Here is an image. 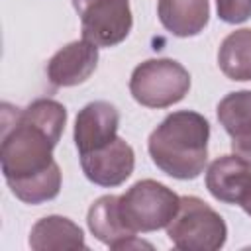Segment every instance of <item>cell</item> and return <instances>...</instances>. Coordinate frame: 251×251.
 <instances>
[{
	"mask_svg": "<svg viewBox=\"0 0 251 251\" xmlns=\"http://www.w3.org/2000/svg\"><path fill=\"white\" fill-rule=\"evenodd\" d=\"M118 126L120 114L116 106L104 100L86 104L75 122V143L78 153L84 155L114 141L118 137Z\"/></svg>",
	"mask_w": 251,
	"mask_h": 251,
	"instance_id": "obj_9",
	"label": "cell"
},
{
	"mask_svg": "<svg viewBox=\"0 0 251 251\" xmlns=\"http://www.w3.org/2000/svg\"><path fill=\"white\" fill-rule=\"evenodd\" d=\"M241 208L245 210V214H249V216H251V194H249V196L245 198V202L241 204Z\"/></svg>",
	"mask_w": 251,
	"mask_h": 251,
	"instance_id": "obj_19",
	"label": "cell"
},
{
	"mask_svg": "<svg viewBox=\"0 0 251 251\" xmlns=\"http://www.w3.org/2000/svg\"><path fill=\"white\" fill-rule=\"evenodd\" d=\"M159 22L176 37H192L200 33L210 18L208 0H159Z\"/></svg>",
	"mask_w": 251,
	"mask_h": 251,
	"instance_id": "obj_12",
	"label": "cell"
},
{
	"mask_svg": "<svg viewBox=\"0 0 251 251\" xmlns=\"http://www.w3.org/2000/svg\"><path fill=\"white\" fill-rule=\"evenodd\" d=\"M206 188L216 200L241 206L251 194V165L235 153L212 161L206 171Z\"/></svg>",
	"mask_w": 251,
	"mask_h": 251,
	"instance_id": "obj_10",
	"label": "cell"
},
{
	"mask_svg": "<svg viewBox=\"0 0 251 251\" xmlns=\"http://www.w3.org/2000/svg\"><path fill=\"white\" fill-rule=\"evenodd\" d=\"M29 247L35 251H75L86 249V243L75 222L63 216H47L31 227Z\"/></svg>",
	"mask_w": 251,
	"mask_h": 251,
	"instance_id": "obj_13",
	"label": "cell"
},
{
	"mask_svg": "<svg viewBox=\"0 0 251 251\" xmlns=\"http://www.w3.org/2000/svg\"><path fill=\"white\" fill-rule=\"evenodd\" d=\"M210 124L192 110L169 114L149 135V155L169 176L178 180L196 178L208 159Z\"/></svg>",
	"mask_w": 251,
	"mask_h": 251,
	"instance_id": "obj_2",
	"label": "cell"
},
{
	"mask_svg": "<svg viewBox=\"0 0 251 251\" xmlns=\"http://www.w3.org/2000/svg\"><path fill=\"white\" fill-rule=\"evenodd\" d=\"M86 224L92 235L112 249H135V247L151 249V243L137 239L135 231H131L124 224L120 214V196H112V194L100 196L90 206Z\"/></svg>",
	"mask_w": 251,
	"mask_h": 251,
	"instance_id": "obj_8",
	"label": "cell"
},
{
	"mask_svg": "<svg viewBox=\"0 0 251 251\" xmlns=\"http://www.w3.org/2000/svg\"><path fill=\"white\" fill-rule=\"evenodd\" d=\"M135 155L129 143L116 137L108 145L80 155V167L84 176L98 186H120L133 173Z\"/></svg>",
	"mask_w": 251,
	"mask_h": 251,
	"instance_id": "obj_7",
	"label": "cell"
},
{
	"mask_svg": "<svg viewBox=\"0 0 251 251\" xmlns=\"http://www.w3.org/2000/svg\"><path fill=\"white\" fill-rule=\"evenodd\" d=\"M10 190L16 198H20L25 204H41L47 200H53L61 190V171L55 163L51 169H47L41 175H35L25 180L10 182Z\"/></svg>",
	"mask_w": 251,
	"mask_h": 251,
	"instance_id": "obj_16",
	"label": "cell"
},
{
	"mask_svg": "<svg viewBox=\"0 0 251 251\" xmlns=\"http://www.w3.org/2000/svg\"><path fill=\"white\" fill-rule=\"evenodd\" d=\"M218 65L231 80H251V29H235L222 41Z\"/></svg>",
	"mask_w": 251,
	"mask_h": 251,
	"instance_id": "obj_14",
	"label": "cell"
},
{
	"mask_svg": "<svg viewBox=\"0 0 251 251\" xmlns=\"http://www.w3.org/2000/svg\"><path fill=\"white\" fill-rule=\"evenodd\" d=\"M190 90L188 71L175 59H149L137 65L129 78V92L141 106L167 108Z\"/></svg>",
	"mask_w": 251,
	"mask_h": 251,
	"instance_id": "obj_4",
	"label": "cell"
},
{
	"mask_svg": "<svg viewBox=\"0 0 251 251\" xmlns=\"http://www.w3.org/2000/svg\"><path fill=\"white\" fill-rule=\"evenodd\" d=\"M231 149L237 157H241L245 163L251 165V133L243 135V137H235L231 139Z\"/></svg>",
	"mask_w": 251,
	"mask_h": 251,
	"instance_id": "obj_18",
	"label": "cell"
},
{
	"mask_svg": "<svg viewBox=\"0 0 251 251\" xmlns=\"http://www.w3.org/2000/svg\"><path fill=\"white\" fill-rule=\"evenodd\" d=\"M220 20L227 24H241L251 16V0H216Z\"/></svg>",
	"mask_w": 251,
	"mask_h": 251,
	"instance_id": "obj_17",
	"label": "cell"
},
{
	"mask_svg": "<svg viewBox=\"0 0 251 251\" xmlns=\"http://www.w3.org/2000/svg\"><path fill=\"white\" fill-rule=\"evenodd\" d=\"M98 45L80 39L59 49L47 63V78L53 86H75L84 82L96 69Z\"/></svg>",
	"mask_w": 251,
	"mask_h": 251,
	"instance_id": "obj_11",
	"label": "cell"
},
{
	"mask_svg": "<svg viewBox=\"0 0 251 251\" xmlns=\"http://www.w3.org/2000/svg\"><path fill=\"white\" fill-rule=\"evenodd\" d=\"M218 120L224 129L235 137L251 133V90L229 92L218 104Z\"/></svg>",
	"mask_w": 251,
	"mask_h": 251,
	"instance_id": "obj_15",
	"label": "cell"
},
{
	"mask_svg": "<svg viewBox=\"0 0 251 251\" xmlns=\"http://www.w3.org/2000/svg\"><path fill=\"white\" fill-rule=\"evenodd\" d=\"M80 18L82 39L98 47H112L122 43L131 29L129 0H73Z\"/></svg>",
	"mask_w": 251,
	"mask_h": 251,
	"instance_id": "obj_6",
	"label": "cell"
},
{
	"mask_svg": "<svg viewBox=\"0 0 251 251\" xmlns=\"http://www.w3.org/2000/svg\"><path fill=\"white\" fill-rule=\"evenodd\" d=\"M178 204L180 198L169 186L145 178L120 196V214L131 231H155L169 226Z\"/></svg>",
	"mask_w": 251,
	"mask_h": 251,
	"instance_id": "obj_5",
	"label": "cell"
},
{
	"mask_svg": "<svg viewBox=\"0 0 251 251\" xmlns=\"http://www.w3.org/2000/svg\"><path fill=\"white\" fill-rule=\"evenodd\" d=\"M167 235L182 251H216L224 247L227 227L222 216L196 196H182Z\"/></svg>",
	"mask_w": 251,
	"mask_h": 251,
	"instance_id": "obj_3",
	"label": "cell"
},
{
	"mask_svg": "<svg viewBox=\"0 0 251 251\" xmlns=\"http://www.w3.org/2000/svg\"><path fill=\"white\" fill-rule=\"evenodd\" d=\"M65 122V106L51 98H37L24 110L2 106L0 163L8 184L41 175L55 165L51 153Z\"/></svg>",
	"mask_w": 251,
	"mask_h": 251,
	"instance_id": "obj_1",
	"label": "cell"
}]
</instances>
